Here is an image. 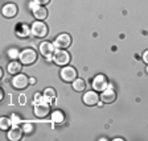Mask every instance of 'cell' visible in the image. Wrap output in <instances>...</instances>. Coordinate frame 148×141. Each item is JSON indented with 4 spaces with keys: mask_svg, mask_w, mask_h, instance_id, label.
I'll list each match as a JSON object with an SVG mask.
<instances>
[{
    "mask_svg": "<svg viewBox=\"0 0 148 141\" xmlns=\"http://www.w3.org/2000/svg\"><path fill=\"white\" fill-rule=\"evenodd\" d=\"M70 54H69L68 52H66V49H58L56 50L54 54H53V62H54L56 65H58V66H68L69 63H70Z\"/></svg>",
    "mask_w": 148,
    "mask_h": 141,
    "instance_id": "cell-1",
    "label": "cell"
},
{
    "mask_svg": "<svg viewBox=\"0 0 148 141\" xmlns=\"http://www.w3.org/2000/svg\"><path fill=\"white\" fill-rule=\"evenodd\" d=\"M48 32H49L48 25L44 21H38V20H37L31 27V33L33 34L34 37H37V38H44V37H46L48 36Z\"/></svg>",
    "mask_w": 148,
    "mask_h": 141,
    "instance_id": "cell-2",
    "label": "cell"
},
{
    "mask_svg": "<svg viewBox=\"0 0 148 141\" xmlns=\"http://www.w3.org/2000/svg\"><path fill=\"white\" fill-rule=\"evenodd\" d=\"M60 75H61V79L64 80V82H68V83H73L74 80L77 79V70L73 67V66H64L61 70V73H60Z\"/></svg>",
    "mask_w": 148,
    "mask_h": 141,
    "instance_id": "cell-3",
    "label": "cell"
},
{
    "mask_svg": "<svg viewBox=\"0 0 148 141\" xmlns=\"http://www.w3.org/2000/svg\"><path fill=\"white\" fill-rule=\"evenodd\" d=\"M33 112L37 117H46L49 116L50 114V104L46 103L45 100L42 101H38V103H34V108H33Z\"/></svg>",
    "mask_w": 148,
    "mask_h": 141,
    "instance_id": "cell-4",
    "label": "cell"
},
{
    "mask_svg": "<svg viewBox=\"0 0 148 141\" xmlns=\"http://www.w3.org/2000/svg\"><path fill=\"white\" fill-rule=\"evenodd\" d=\"M18 57H20V62L23 65H32L37 59V53L34 52V49H25L20 53Z\"/></svg>",
    "mask_w": 148,
    "mask_h": 141,
    "instance_id": "cell-5",
    "label": "cell"
},
{
    "mask_svg": "<svg viewBox=\"0 0 148 141\" xmlns=\"http://www.w3.org/2000/svg\"><path fill=\"white\" fill-rule=\"evenodd\" d=\"M92 87H94V90H95L97 92L105 91V90L108 87L107 77H106V75H103V74H98V75L92 79Z\"/></svg>",
    "mask_w": 148,
    "mask_h": 141,
    "instance_id": "cell-6",
    "label": "cell"
},
{
    "mask_svg": "<svg viewBox=\"0 0 148 141\" xmlns=\"http://www.w3.org/2000/svg\"><path fill=\"white\" fill-rule=\"evenodd\" d=\"M29 84V78L25 74H16L12 79V86L16 90H24Z\"/></svg>",
    "mask_w": 148,
    "mask_h": 141,
    "instance_id": "cell-7",
    "label": "cell"
},
{
    "mask_svg": "<svg viewBox=\"0 0 148 141\" xmlns=\"http://www.w3.org/2000/svg\"><path fill=\"white\" fill-rule=\"evenodd\" d=\"M70 45H71V37L68 33L60 34L54 41V46L57 49H68Z\"/></svg>",
    "mask_w": 148,
    "mask_h": 141,
    "instance_id": "cell-8",
    "label": "cell"
},
{
    "mask_svg": "<svg viewBox=\"0 0 148 141\" xmlns=\"http://www.w3.org/2000/svg\"><path fill=\"white\" fill-rule=\"evenodd\" d=\"M99 99H101V95H98L97 91H87L83 95L82 100L86 106H95V104H98Z\"/></svg>",
    "mask_w": 148,
    "mask_h": 141,
    "instance_id": "cell-9",
    "label": "cell"
},
{
    "mask_svg": "<svg viewBox=\"0 0 148 141\" xmlns=\"http://www.w3.org/2000/svg\"><path fill=\"white\" fill-rule=\"evenodd\" d=\"M101 100L103 103H114L116 100V92H115L114 89H111V87H107L105 91H102V95H101Z\"/></svg>",
    "mask_w": 148,
    "mask_h": 141,
    "instance_id": "cell-10",
    "label": "cell"
},
{
    "mask_svg": "<svg viewBox=\"0 0 148 141\" xmlns=\"http://www.w3.org/2000/svg\"><path fill=\"white\" fill-rule=\"evenodd\" d=\"M56 46L53 45L52 42H42L40 45V53L44 55V57H46V59L48 61H50V58H52V55L54 54Z\"/></svg>",
    "mask_w": 148,
    "mask_h": 141,
    "instance_id": "cell-11",
    "label": "cell"
},
{
    "mask_svg": "<svg viewBox=\"0 0 148 141\" xmlns=\"http://www.w3.org/2000/svg\"><path fill=\"white\" fill-rule=\"evenodd\" d=\"M17 12H18L17 5H16V4H13V3L5 4V5L3 7V9H1V13H3V16H4V17H7V18L15 17V16L17 15Z\"/></svg>",
    "mask_w": 148,
    "mask_h": 141,
    "instance_id": "cell-12",
    "label": "cell"
},
{
    "mask_svg": "<svg viewBox=\"0 0 148 141\" xmlns=\"http://www.w3.org/2000/svg\"><path fill=\"white\" fill-rule=\"evenodd\" d=\"M33 16L38 21H44L48 17V11H46V8L44 5H36L33 7Z\"/></svg>",
    "mask_w": 148,
    "mask_h": 141,
    "instance_id": "cell-13",
    "label": "cell"
},
{
    "mask_svg": "<svg viewBox=\"0 0 148 141\" xmlns=\"http://www.w3.org/2000/svg\"><path fill=\"white\" fill-rule=\"evenodd\" d=\"M23 137V129L17 125H13L12 128L8 131V138L11 141H18Z\"/></svg>",
    "mask_w": 148,
    "mask_h": 141,
    "instance_id": "cell-14",
    "label": "cell"
},
{
    "mask_svg": "<svg viewBox=\"0 0 148 141\" xmlns=\"http://www.w3.org/2000/svg\"><path fill=\"white\" fill-rule=\"evenodd\" d=\"M8 73L12 74V75H16V74H20L21 71L23 66H21V62H16V61H12L11 63H8Z\"/></svg>",
    "mask_w": 148,
    "mask_h": 141,
    "instance_id": "cell-15",
    "label": "cell"
},
{
    "mask_svg": "<svg viewBox=\"0 0 148 141\" xmlns=\"http://www.w3.org/2000/svg\"><path fill=\"white\" fill-rule=\"evenodd\" d=\"M85 89H86V82L83 79H81V78H77V79L73 82V90L77 92H82L85 91Z\"/></svg>",
    "mask_w": 148,
    "mask_h": 141,
    "instance_id": "cell-16",
    "label": "cell"
},
{
    "mask_svg": "<svg viewBox=\"0 0 148 141\" xmlns=\"http://www.w3.org/2000/svg\"><path fill=\"white\" fill-rule=\"evenodd\" d=\"M52 121L54 124H62L65 121V115L62 114V111H54L52 114Z\"/></svg>",
    "mask_w": 148,
    "mask_h": 141,
    "instance_id": "cell-17",
    "label": "cell"
},
{
    "mask_svg": "<svg viewBox=\"0 0 148 141\" xmlns=\"http://www.w3.org/2000/svg\"><path fill=\"white\" fill-rule=\"evenodd\" d=\"M16 34L18 37H28L31 34V28H28V25L23 24V25H18L17 31H16Z\"/></svg>",
    "mask_w": 148,
    "mask_h": 141,
    "instance_id": "cell-18",
    "label": "cell"
},
{
    "mask_svg": "<svg viewBox=\"0 0 148 141\" xmlns=\"http://www.w3.org/2000/svg\"><path fill=\"white\" fill-rule=\"evenodd\" d=\"M12 127V119H9V117H1L0 120V128L3 129V131H7Z\"/></svg>",
    "mask_w": 148,
    "mask_h": 141,
    "instance_id": "cell-19",
    "label": "cell"
},
{
    "mask_svg": "<svg viewBox=\"0 0 148 141\" xmlns=\"http://www.w3.org/2000/svg\"><path fill=\"white\" fill-rule=\"evenodd\" d=\"M44 96H45L46 99H53L56 98V90L54 89H45V91H44Z\"/></svg>",
    "mask_w": 148,
    "mask_h": 141,
    "instance_id": "cell-20",
    "label": "cell"
},
{
    "mask_svg": "<svg viewBox=\"0 0 148 141\" xmlns=\"http://www.w3.org/2000/svg\"><path fill=\"white\" fill-rule=\"evenodd\" d=\"M33 1L37 4V5H44V7H45L46 4L50 3V0H33Z\"/></svg>",
    "mask_w": 148,
    "mask_h": 141,
    "instance_id": "cell-21",
    "label": "cell"
},
{
    "mask_svg": "<svg viewBox=\"0 0 148 141\" xmlns=\"http://www.w3.org/2000/svg\"><path fill=\"white\" fill-rule=\"evenodd\" d=\"M17 50L16 49H12V50H9V53H8V55H9V58H15V57H17V55H20V54H17Z\"/></svg>",
    "mask_w": 148,
    "mask_h": 141,
    "instance_id": "cell-22",
    "label": "cell"
},
{
    "mask_svg": "<svg viewBox=\"0 0 148 141\" xmlns=\"http://www.w3.org/2000/svg\"><path fill=\"white\" fill-rule=\"evenodd\" d=\"M32 129H33V127H32V125H29V124H27V125H24V131H25V132H28V133H29V132H32Z\"/></svg>",
    "mask_w": 148,
    "mask_h": 141,
    "instance_id": "cell-23",
    "label": "cell"
},
{
    "mask_svg": "<svg viewBox=\"0 0 148 141\" xmlns=\"http://www.w3.org/2000/svg\"><path fill=\"white\" fill-rule=\"evenodd\" d=\"M143 61L148 65V50H147V52H144V54H143Z\"/></svg>",
    "mask_w": 148,
    "mask_h": 141,
    "instance_id": "cell-24",
    "label": "cell"
},
{
    "mask_svg": "<svg viewBox=\"0 0 148 141\" xmlns=\"http://www.w3.org/2000/svg\"><path fill=\"white\" fill-rule=\"evenodd\" d=\"M34 83H36V79H34V78H31V79H29V84H34Z\"/></svg>",
    "mask_w": 148,
    "mask_h": 141,
    "instance_id": "cell-25",
    "label": "cell"
},
{
    "mask_svg": "<svg viewBox=\"0 0 148 141\" xmlns=\"http://www.w3.org/2000/svg\"><path fill=\"white\" fill-rule=\"evenodd\" d=\"M20 103H25V96H20Z\"/></svg>",
    "mask_w": 148,
    "mask_h": 141,
    "instance_id": "cell-26",
    "label": "cell"
},
{
    "mask_svg": "<svg viewBox=\"0 0 148 141\" xmlns=\"http://www.w3.org/2000/svg\"><path fill=\"white\" fill-rule=\"evenodd\" d=\"M4 98V91L3 90H0V99H3Z\"/></svg>",
    "mask_w": 148,
    "mask_h": 141,
    "instance_id": "cell-27",
    "label": "cell"
},
{
    "mask_svg": "<svg viewBox=\"0 0 148 141\" xmlns=\"http://www.w3.org/2000/svg\"><path fill=\"white\" fill-rule=\"evenodd\" d=\"M147 73H148V67H147Z\"/></svg>",
    "mask_w": 148,
    "mask_h": 141,
    "instance_id": "cell-28",
    "label": "cell"
}]
</instances>
